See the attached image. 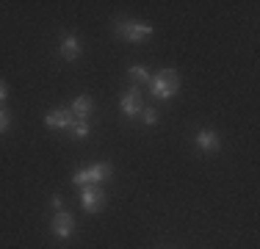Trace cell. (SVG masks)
I'll return each mask as SVG.
<instances>
[{"mask_svg":"<svg viewBox=\"0 0 260 249\" xmlns=\"http://www.w3.org/2000/svg\"><path fill=\"white\" fill-rule=\"evenodd\" d=\"M150 89L152 95H155L158 100H169L177 95V89H180V75H177L175 70H164L158 72L155 78H150Z\"/></svg>","mask_w":260,"mask_h":249,"instance_id":"obj_1","label":"cell"},{"mask_svg":"<svg viewBox=\"0 0 260 249\" xmlns=\"http://www.w3.org/2000/svg\"><path fill=\"white\" fill-rule=\"evenodd\" d=\"M152 25L150 22H136V20H119L116 22V34L122 36V39L133 42V45H139V42H147L152 36Z\"/></svg>","mask_w":260,"mask_h":249,"instance_id":"obj_2","label":"cell"},{"mask_svg":"<svg viewBox=\"0 0 260 249\" xmlns=\"http://www.w3.org/2000/svg\"><path fill=\"white\" fill-rule=\"evenodd\" d=\"M111 174H114V166L111 164H94V166H89V169L75 172L72 183H75L78 189H86V185H91V183H105Z\"/></svg>","mask_w":260,"mask_h":249,"instance_id":"obj_3","label":"cell"},{"mask_svg":"<svg viewBox=\"0 0 260 249\" xmlns=\"http://www.w3.org/2000/svg\"><path fill=\"white\" fill-rule=\"evenodd\" d=\"M80 205H83L86 213H100L105 205V191L100 185H86L80 189Z\"/></svg>","mask_w":260,"mask_h":249,"instance_id":"obj_4","label":"cell"},{"mask_svg":"<svg viewBox=\"0 0 260 249\" xmlns=\"http://www.w3.org/2000/svg\"><path fill=\"white\" fill-rule=\"evenodd\" d=\"M75 233V216L67 213V210H58L53 216V235L55 238H70Z\"/></svg>","mask_w":260,"mask_h":249,"instance_id":"obj_5","label":"cell"},{"mask_svg":"<svg viewBox=\"0 0 260 249\" xmlns=\"http://www.w3.org/2000/svg\"><path fill=\"white\" fill-rule=\"evenodd\" d=\"M72 122H75V116H72V111L67 108H53L45 114V124L53 130H64V128H72Z\"/></svg>","mask_w":260,"mask_h":249,"instance_id":"obj_6","label":"cell"},{"mask_svg":"<svg viewBox=\"0 0 260 249\" xmlns=\"http://www.w3.org/2000/svg\"><path fill=\"white\" fill-rule=\"evenodd\" d=\"M58 55L64 61H78L80 58V42H78V36L67 34L64 39H61V45H58Z\"/></svg>","mask_w":260,"mask_h":249,"instance_id":"obj_7","label":"cell"},{"mask_svg":"<svg viewBox=\"0 0 260 249\" xmlns=\"http://www.w3.org/2000/svg\"><path fill=\"white\" fill-rule=\"evenodd\" d=\"M122 111H125L127 116H136V114H141V111H144V105H141V95H139V89H130V91H125V95H122Z\"/></svg>","mask_w":260,"mask_h":249,"instance_id":"obj_8","label":"cell"},{"mask_svg":"<svg viewBox=\"0 0 260 249\" xmlns=\"http://www.w3.org/2000/svg\"><path fill=\"white\" fill-rule=\"evenodd\" d=\"M197 147L205 149V152H219L221 149V139L216 130H200L197 133Z\"/></svg>","mask_w":260,"mask_h":249,"instance_id":"obj_9","label":"cell"},{"mask_svg":"<svg viewBox=\"0 0 260 249\" xmlns=\"http://www.w3.org/2000/svg\"><path fill=\"white\" fill-rule=\"evenodd\" d=\"M70 111H72L75 119H86V116L94 111V100H91V97H75V103H72Z\"/></svg>","mask_w":260,"mask_h":249,"instance_id":"obj_10","label":"cell"},{"mask_svg":"<svg viewBox=\"0 0 260 249\" xmlns=\"http://www.w3.org/2000/svg\"><path fill=\"white\" fill-rule=\"evenodd\" d=\"M127 75H130L133 80H139V83H150V70H147L144 64H133V67L127 70Z\"/></svg>","mask_w":260,"mask_h":249,"instance_id":"obj_11","label":"cell"},{"mask_svg":"<svg viewBox=\"0 0 260 249\" xmlns=\"http://www.w3.org/2000/svg\"><path fill=\"white\" fill-rule=\"evenodd\" d=\"M72 133H75V139H86V136L91 133L89 119H75V122H72Z\"/></svg>","mask_w":260,"mask_h":249,"instance_id":"obj_12","label":"cell"},{"mask_svg":"<svg viewBox=\"0 0 260 249\" xmlns=\"http://www.w3.org/2000/svg\"><path fill=\"white\" fill-rule=\"evenodd\" d=\"M141 114H144V124H158V119H160V114L155 108H144Z\"/></svg>","mask_w":260,"mask_h":249,"instance_id":"obj_13","label":"cell"},{"mask_svg":"<svg viewBox=\"0 0 260 249\" xmlns=\"http://www.w3.org/2000/svg\"><path fill=\"white\" fill-rule=\"evenodd\" d=\"M9 128H11V116H9V111H6V108H0V136H3Z\"/></svg>","mask_w":260,"mask_h":249,"instance_id":"obj_14","label":"cell"},{"mask_svg":"<svg viewBox=\"0 0 260 249\" xmlns=\"http://www.w3.org/2000/svg\"><path fill=\"white\" fill-rule=\"evenodd\" d=\"M50 205H53L55 213H58V210H64V199H61V194H53L50 197Z\"/></svg>","mask_w":260,"mask_h":249,"instance_id":"obj_15","label":"cell"},{"mask_svg":"<svg viewBox=\"0 0 260 249\" xmlns=\"http://www.w3.org/2000/svg\"><path fill=\"white\" fill-rule=\"evenodd\" d=\"M6 97H9V89H6V83H3V80H0V103H3Z\"/></svg>","mask_w":260,"mask_h":249,"instance_id":"obj_16","label":"cell"}]
</instances>
